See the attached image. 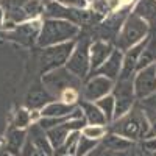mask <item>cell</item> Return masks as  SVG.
<instances>
[{"label":"cell","mask_w":156,"mask_h":156,"mask_svg":"<svg viewBox=\"0 0 156 156\" xmlns=\"http://www.w3.org/2000/svg\"><path fill=\"white\" fill-rule=\"evenodd\" d=\"M140 148L145 154L153 156L156 153V137L150 136V137H145L144 140H140Z\"/></svg>","instance_id":"cell-27"},{"label":"cell","mask_w":156,"mask_h":156,"mask_svg":"<svg viewBox=\"0 0 156 156\" xmlns=\"http://www.w3.org/2000/svg\"><path fill=\"white\" fill-rule=\"evenodd\" d=\"M41 25H42V19H34V20L23 22V23L17 25L16 28L6 31L5 37L12 39V41H16V42H20L23 45H33L37 41L39 31H41Z\"/></svg>","instance_id":"cell-9"},{"label":"cell","mask_w":156,"mask_h":156,"mask_svg":"<svg viewBox=\"0 0 156 156\" xmlns=\"http://www.w3.org/2000/svg\"><path fill=\"white\" fill-rule=\"evenodd\" d=\"M0 156H12V154H9V153H6V151H2V153H0Z\"/></svg>","instance_id":"cell-34"},{"label":"cell","mask_w":156,"mask_h":156,"mask_svg":"<svg viewBox=\"0 0 156 156\" xmlns=\"http://www.w3.org/2000/svg\"><path fill=\"white\" fill-rule=\"evenodd\" d=\"M76 108L78 105H67L61 100H55L41 109V117H67Z\"/></svg>","instance_id":"cell-20"},{"label":"cell","mask_w":156,"mask_h":156,"mask_svg":"<svg viewBox=\"0 0 156 156\" xmlns=\"http://www.w3.org/2000/svg\"><path fill=\"white\" fill-rule=\"evenodd\" d=\"M114 45L109 44V42H105V41H98V39H95V41H92V44H90L89 47V59H90V73H94L103 62H105L111 53L114 51ZM89 73V75H90Z\"/></svg>","instance_id":"cell-13"},{"label":"cell","mask_w":156,"mask_h":156,"mask_svg":"<svg viewBox=\"0 0 156 156\" xmlns=\"http://www.w3.org/2000/svg\"><path fill=\"white\" fill-rule=\"evenodd\" d=\"M92 44V37L87 31H81L80 36L75 39V48L69 61L66 62V67L70 73H73L80 80H86L90 73V59H89V47Z\"/></svg>","instance_id":"cell-4"},{"label":"cell","mask_w":156,"mask_h":156,"mask_svg":"<svg viewBox=\"0 0 156 156\" xmlns=\"http://www.w3.org/2000/svg\"><path fill=\"white\" fill-rule=\"evenodd\" d=\"M144 112H145L148 123H150V136L156 137V111H144Z\"/></svg>","instance_id":"cell-31"},{"label":"cell","mask_w":156,"mask_h":156,"mask_svg":"<svg viewBox=\"0 0 156 156\" xmlns=\"http://www.w3.org/2000/svg\"><path fill=\"white\" fill-rule=\"evenodd\" d=\"M122 62H123V51H120L119 48H114L111 56L103 62L94 73H90L89 76L100 75V76H105V78H108V80L115 83L117 78H119V75H120V70H122Z\"/></svg>","instance_id":"cell-12"},{"label":"cell","mask_w":156,"mask_h":156,"mask_svg":"<svg viewBox=\"0 0 156 156\" xmlns=\"http://www.w3.org/2000/svg\"><path fill=\"white\" fill-rule=\"evenodd\" d=\"M95 105L100 108V111H101L103 114H105L106 122H108V125H109V123L114 120V109H115V98H114V95L109 94V95H106V97L97 100Z\"/></svg>","instance_id":"cell-23"},{"label":"cell","mask_w":156,"mask_h":156,"mask_svg":"<svg viewBox=\"0 0 156 156\" xmlns=\"http://www.w3.org/2000/svg\"><path fill=\"white\" fill-rule=\"evenodd\" d=\"M100 145V142L97 140H92V139H87L84 136H80L78 139V144H76V153L75 156H86L92 151L94 148H97Z\"/></svg>","instance_id":"cell-26"},{"label":"cell","mask_w":156,"mask_h":156,"mask_svg":"<svg viewBox=\"0 0 156 156\" xmlns=\"http://www.w3.org/2000/svg\"><path fill=\"white\" fill-rule=\"evenodd\" d=\"M131 12L147 22L151 31H156V0H137Z\"/></svg>","instance_id":"cell-15"},{"label":"cell","mask_w":156,"mask_h":156,"mask_svg":"<svg viewBox=\"0 0 156 156\" xmlns=\"http://www.w3.org/2000/svg\"><path fill=\"white\" fill-rule=\"evenodd\" d=\"M31 111H28L27 108H20L12 120V128H19V129H28V126L31 125Z\"/></svg>","instance_id":"cell-25"},{"label":"cell","mask_w":156,"mask_h":156,"mask_svg":"<svg viewBox=\"0 0 156 156\" xmlns=\"http://www.w3.org/2000/svg\"><path fill=\"white\" fill-rule=\"evenodd\" d=\"M150 31L151 30L148 27V23L131 12V14L126 17L125 23L122 25V30L115 39L114 47L125 53L126 50H129L131 47L140 44L144 39H147Z\"/></svg>","instance_id":"cell-3"},{"label":"cell","mask_w":156,"mask_h":156,"mask_svg":"<svg viewBox=\"0 0 156 156\" xmlns=\"http://www.w3.org/2000/svg\"><path fill=\"white\" fill-rule=\"evenodd\" d=\"M133 83H134V95L137 101L153 95L156 92V64L139 70Z\"/></svg>","instance_id":"cell-10"},{"label":"cell","mask_w":156,"mask_h":156,"mask_svg":"<svg viewBox=\"0 0 156 156\" xmlns=\"http://www.w3.org/2000/svg\"><path fill=\"white\" fill-rule=\"evenodd\" d=\"M55 100L56 98L42 86V83L37 81L28 89L27 95H25L23 105L28 111H41L42 108H45L48 105V103L55 101Z\"/></svg>","instance_id":"cell-11"},{"label":"cell","mask_w":156,"mask_h":156,"mask_svg":"<svg viewBox=\"0 0 156 156\" xmlns=\"http://www.w3.org/2000/svg\"><path fill=\"white\" fill-rule=\"evenodd\" d=\"M106 134H108V125H86L81 129V136L97 142H101Z\"/></svg>","instance_id":"cell-24"},{"label":"cell","mask_w":156,"mask_h":156,"mask_svg":"<svg viewBox=\"0 0 156 156\" xmlns=\"http://www.w3.org/2000/svg\"><path fill=\"white\" fill-rule=\"evenodd\" d=\"M20 156H47V154L42 153L41 150H37L31 142L27 139V140H25V145H23L22 151H20Z\"/></svg>","instance_id":"cell-28"},{"label":"cell","mask_w":156,"mask_h":156,"mask_svg":"<svg viewBox=\"0 0 156 156\" xmlns=\"http://www.w3.org/2000/svg\"><path fill=\"white\" fill-rule=\"evenodd\" d=\"M112 87H114V81L100 75H92V76H87L86 81L83 83L80 95H81V100L84 101L95 103L97 100L109 95L112 92Z\"/></svg>","instance_id":"cell-8"},{"label":"cell","mask_w":156,"mask_h":156,"mask_svg":"<svg viewBox=\"0 0 156 156\" xmlns=\"http://www.w3.org/2000/svg\"><path fill=\"white\" fill-rule=\"evenodd\" d=\"M41 83L56 100H59V97L66 90L69 89L81 90V86H83V81L80 78H76L73 73H70L66 67H59V69L44 73L41 76Z\"/></svg>","instance_id":"cell-5"},{"label":"cell","mask_w":156,"mask_h":156,"mask_svg":"<svg viewBox=\"0 0 156 156\" xmlns=\"http://www.w3.org/2000/svg\"><path fill=\"white\" fill-rule=\"evenodd\" d=\"M27 140V129H19V128H9L6 133V145L5 151L12 156H20V151Z\"/></svg>","instance_id":"cell-16"},{"label":"cell","mask_w":156,"mask_h":156,"mask_svg":"<svg viewBox=\"0 0 156 156\" xmlns=\"http://www.w3.org/2000/svg\"><path fill=\"white\" fill-rule=\"evenodd\" d=\"M70 133H72V131H70L69 126H67V122L62 123V125H58V126H55V128H51V129H48L47 136H48V140H50L51 147H53V151H55L56 148H59L64 142H66V139L69 137Z\"/></svg>","instance_id":"cell-21"},{"label":"cell","mask_w":156,"mask_h":156,"mask_svg":"<svg viewBox=\"0 0 156 156\" xmlns=\"http://www.w3.org/2000/svg\"><path fill=\"white\" fill-rule=\"evenodd\" d=\"M137 103L140 105V108L144 109V111H156V92L153 95L144 98V100L137 101Z\"/></svg>","instance_id":"cell-29"},{"label":"cell","mask_w":156,"mask_h":156,"mask_svg":"<svg viewBox=\"0 0 156 156\" xmlns=\"http://www.w3.org/2000/svg\"><path fill=\"white\" fill-rule=\"evenodd\" d=\"M154 64H156V31H150L148 37L145 39L144 50H142V53L139 56L137 72L145 67L154 66Z\"/></svg>","instance_id":"cell-17"},{"label":"cell","mask_w":156,"mask_h":156,"mask_svg":"<svg viewBox=\"0 0 156 156\" xmlns=\"http://www.w3.org/2000/svg\"><path fill=\"white\" fill-rule=\"evenodd\" d=\"M47 2H53V0H47Z\"/></svg>","instance_id":"cell-36"},{"label":"cell","mask_w":156,"mask_h":156,"mask_svg":"<svg viewBox=\"0 0 156 156\" xmlns=\"http://www.w3.org/2000/svg\"><path fill=\"white\" fill-rule=\"evenodd\" d=\"M108 133L119 134L131 142L144 140L145 137H148L150 136V123H148L147 115L139 103H136V106L128 114L111 122L108 125Z\"/></svg>","instance_id":"cell-1"},{"label":"cell","mask_w":156,"mask_h":156,"mask_svg":"<svg viewBox=\"0 0 156 156\" xmlns=\"http://www.w3.org/2000/svg\"><path fill=\"white\" fill-rule=\"evenodd\" d=\"M81 133H70L69 137L66 139V142L53 151V156H75L76 153V144H78V139H80Z\"/></svg>","instance_id":"cell-22"},{"label":"cell","mask_w":156,"mask_h":156,"mask_svg":"<svg viewBox=\"0 0 156 156\" xmlns=\"http://www.w3.org/2000/svg\"><path fill=\"white\" fill-rule=\"evenodd\" d=\"M73 48H75V41L41 48V51H39V72H41V75L64 67L66 62L69 61Z\"/></svg>","instance_id":"cell-6"},{"label":"cell","mask_w":156,"mask_h":156,"mask_svg":"<svg viewBox=\"0 0 156 156\" xmlns=\"http://www.w3.org/2000/svg\"><path fill=\"white\" fill-rule=\"evenodd\" d=\"M139 156H150V154H145V153H140Z\"/></svg>","instance_id":"cell-35"},{"label":"cell","mask_w":156,"mask_h":156,"mask_svg":"<svg viewBox=\"0 0 156 156\" xmlns=\"http://www.w3.org/2000/svg\"><path fill=\"white\" fill-rule=\"evenodd\" d=\"M86 156H112V153L108 151L105 147L101 145V142H100V145H98L97 148H94L92 151H90L89 154H86Z\"/></svg>","instance_id":"cell-32"},{"label":"cell","mask_w":156,"mask_h":156,"mask_svg":"<svg viewBox=\"0 0 156 156\" xmlns=\"http://www.w3.org/2000/svg\"><path fill=\"white\" fill-rule=\"evenodd\" d=\"M101 145L105 147L108 151L111 153H120V151H128V150H133L134 148V142L128 140L119 134H114V133H108L105 136V139L101 140Z\"/></svg>","instance_id":"cell-19"},{"label":"cell","mask_w":156,"mask_h":156,"mask_svg":"<svg viewBox=\"0 0 156 156\" xmlns=\"http://www.w3.org/2000/svg\"><path fill=\"white\" fill-rule=\"evenodd\" d=\"M80 33L81 28L70 22L58 20V19H42L41 31H39L36 45L39 48H47L51 45L75 41L80 36Z\"/></svg>","instance_id":"cell-2"},{"label":"cell","mask_w":156,"mask_h":156,"mask_svg":"<svg viewBox=\"0 0 156 156\" xmlns=\"http://www.w3.org/2000/svg\"><path fill=\"white\" fill-rule=\"evenodd\" d=\"M27 139L31 142L37 150H41L47 156H53V147H51L50 140H48L47 131H44V129L39 126L37 123H31L28 126V129H27Z\"/></svg>","instance_id":"cell-14"},{"label":"cell","mask_w":156,"mask_h":156,"mask_svg":"<svg viewBox=\"0 0 156 156\" xmlns=\"http://www.w3.org/2000/svg\"><path fill=\"white\" fill-rule=\"evenodd\" d=\"M78 108L81 109L84 120L87 122V125H108L106 117L100 111V108L95 105L94 101H84L80 100L78 101Z\"/></svg>","instance_id":"cell-18"},{"label":"cell","mask_w":156,"mask_h":156,"mask_svg":"<svg viewBox=\"0 0 156 156\" xmlns=\"http://www.w3.org/2000/svg\"><path fill=\"white\" fill-rule=\"evenodd\" d=\"M56 2L61 3V5L72 6V8H80V9L89 8V2H87V0H56Z\"/></svg>","instance_id":"cell-30"},{"label":"cell","mask_w":156,"mask_h":156,"mask_svg":"<svg viewBox=\"0 0 156 156\" xmlns=\"http://www.w3.org/2000/svg\"><path fill=\"white\" fill-rule=\"evenodd\" d=\"M153 156H156V153H154V154H153Z\"/></svg>","instance_id":"cell-37"},{"label":"cell","mask_w":156,"mask_h":156,"mask_svg":"<svg viewBox=\"0 0 156 156\" xmlns=\"http://www.w3.org/2000/svg\"><path fill=\"white\" fill-rule=\"evenodd\" d=\"M120 2H122V5H125V6H128L129 3H131V5H133V2H134V0H120Z\"/></svg>","instance_id":"cell-33"},{"label":"cell","mask_w":156,"mask_h":156,"mask_svg":"<svg viewBox=\"0 0 156 156\" xmlns=\"http://www.w3.org/2000/svg\"><path fill=\"white\" fill-rule=\"evenodd\" d=\"M129 11H133V6H123L120 9H117L115 12L109 14L108 17H105L98 25L94 27V33H95V39L98 41H105L114 45L117 36H119L120 30H122V25L125 23L126 17L131 14ZM94 39V41H95Z\"/></svg>","instance_id":"cell-7"}]
</instances>
